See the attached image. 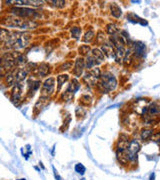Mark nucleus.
<instances>
[{
	"mask_svg": "<svg viewBox=\"0 0 160 180\" xmlns=\"http://www.w3.org/2000/svg\"><path fill=\"white\" fill-rule=\"evenodd\" d=\"M29 40H30V36H29V34L16 32V33L11 34L10 38L6 41V44H7L9 47H11V48L22 49L28 45Z\"/></svg>",
	"mask_w": 160,
	"mask_h": 180,
	"instance_id": "nucleus-1",
	"label": "nucleus"
},
{
	"mask_svg": "<svg viewBox=\"0 0 160 180\" xmlns=\"http://www.w3.org/2000/svg\"><path fill=\"white\" fill-rule=\"evenodd\" d=\"M2 24L7 27H16V28H22V29H28L32 28L35 26V23H32L31 21H27V20L21 19L18 17H8L6 19H3Z\"/></svg>",
	"mask_w": 160,
	"mask_h": 180,
	"instance_id": "nucleus-2",
	"label": "nucleus"
},
{
	"mask_svg": "<svg viewBox=\"0 0 160 180\" xmlns=\"http://www.w3.org/2000/svg\"><path fill=\"white\" fill-rule=\"evenodd\" d=\"M117 86V80L112 74H104L101 75V80L98 83V87L104 93L113 91Z\"/></svg>",
	"mask_w": 160,
	"mask_h": 180,
	"instance_id": "nucleus-3",
	"label": "nucleus"
},
{
	"mask_svg": "<svg viewBox=\"0 0 160 180\" xmlns=\"http://www.w3.org/2000/svg\"><path fill=\"white\" fill-rule=\"evenodd\" d=\"M140 151V144L136 140H131L127 147V154L129 161H136L137 160V153Z\"/></svg>",
	"mask_w": 160,
	"mask_h": 180,
	"instance_id": "nucleus-4",
	"label": "nucleus"
},
{
	"mask_svg": "<svg viewBox=\"0 0 160 180\" xmlns=\"http://www.w3.org/2000/svg\"><path fill=\"white\" fill-rule=\"evenodd\" d=\"M11 12L13 14L17 15L22 18H29V17H34L36 15V11L34 9L30 8H23V7H16L11 9Z\"/></svg>",
	"mask_w": 160,
	"mask_h": 180,
	"instance_id": "nucleus-5",
	"label": "nucleus"
},
{
	"mask_svg": "<svg viewBox=\"0 0 160 180\" xmlns=\"http://www.w3.org/2000/svg\"><path fill=\"white\" fill-rule=\"evenodd\" d=\"M54 87H55V79L53 77H50L48 79L45 80L43 83V87H42V93L41 96L43 97H48L49 95L53 93Z\"/></svg>",
	"mask_w": 160,
	"mask_h": 180,
	"instance_id": "nucleus-6",
	"label": "nucleus"
},
{
	"mask_svg": "<svg viewBox=\"0 0 160 180\" xmlns=\"http://www.w3.org/2000/svg\"><path fill=\"white\" fill-rule=\"evenodd\" d=\"M22 96V87L21 85L18 83L15 85V87L12 90V93H11V100L14 104H18V102L20 101Z\"/></svg>",
	"mask_w": 160,
	"mask_h": 180,
	"instance_id": "nucleus-7",
	"label": "nucleus"
},
{
	"mask_svg": "<svg viewBox=\"0 0 160 180\" xmlns=\"http://www.w3.org/2000/svg\"><path fill=\"white\" fill-rule=\"evenodd\" d=\"M6 3H13L15 5H33V6H39L44 3V1H37V0H17V1H6Z\"/></svg>",
	"mask_w": 160,
	"mask_h": 180,
	"instance_id": "nucleus-8",
	"label": "nucleus"
},
{
	"mask_svg": "<svg viewBox=\"0 0 160 180\" xmlns=\"http://www.w3.org/2000/svg\"><path fill=\"white\" fill-rule=\"evenodd\" d=\"M102 51L107 57L109 58H115V49L114 46L110 43H104L102 45Z\"/></svg>",
	"mask_w": 160,
	"mask_h": 180,
	"instance_id": "nucleus-9",
	"label": "nucleus"
},
{
	"mask_svg": "<svg viewBox=\"0 0 160 180\" xmlns=\"http://www.w3.org/2000/svg\"><path fill=\"white\" fill-rule=\"evenodd\" d=\"M145 51H146V46L143 42H140V41L135 42L134 43L135 55L138 56V57H142V56H144V54H145Z\"/></svg>",
	"mask_w": 160,
	"mask_h": 180,
	"instance_id": "nucleus-10",
	"label": "nucleus"
},
{
	"mask_svg": "<svg viewBox=\"0 0 160 180\" xmlns=\"http://www.w3.org/2000/svg\"><path fill=\"white\" fill-rule=\"evenodd\" d=\"M83 69H84V59L83 58H78L76 60L75 66H74V74L76 76H80L83 72Z\"/></svg>",
	"mask_w": 160,
	"mask_h": 180,
	"instance_id": "nucleus-11",
	"label": "nucleus"
},
{
	"mask_svg": "<svg viewBox=\"0 0 160 180\" xmlns=\"http://www.w3.org/2000/svg\"><path fill=\"white\" fill-rule=\"evenodd\" d=\"M148 113L151 116L159 115L160 114V104L158 102H153L148 106Z\"/></svg>",
	"mask_w": 160,
	"mask_h": 180,
	"instance_id": "nucleus-12",
	"label": "nucleus"
},
{
	"mask_svg": "<svg viewBox=\"0 0 160 180\" xmlns=\"http://www.w3.org/2000/svg\"><path fill=\"white\" fill-rule=\"evenodd\" d=\"M110 10H111V14L115 18H119L122 14V10L116 3H112L110 5Z\"/></svg>",
	"mask_w": 160,
	"mask_h": 180,
	"instance_id": "nucleus-13",
	"label": "nucleus"
},
{
	"mask_svg": "<svg viewBox=\"0 0 160 180\" xmlns=\"http://www.w3.org/2000/svg\"><path fill=\"white\" fill-rule=\"evenodd\" d=\"M92 54H93V57L94 59L96 60V62L98 63H101L103 61V59H104V54H103L102 51H100L99 49H93L92 50Z\"/></svg>",
	"mask_w": 160,
	"mask_h": 180,
	"instance_id": "nucleus-14",
	"label": "nucleus"
},
{
	"mask_svg": "<svg viewBox=\"0 0 160 180\" xmlns=\"http://www.w3.org/2000/svg\"><path fill=\"white\" fill-rule=\"evenodd\" d=\"M128 19H129L131 22H135V23H140L141 25H147V22L144 21L143 19L139 18L138 16H137V15L133 14V13H131V14L128 15Z\"/></svg>",
	"mask_w": 160,
	"mask_h": 180,
	"instance_id": "nucleus-15",
	"label": "nucleus"
},
{
	"mask_svg": "<svg viewBox=\"0 0 160 180\" xmlns=\"http://www.w3.org/2000/svg\"><path fill=\"white\" fill-rule=\"evenodd\" d=\"M37 71H38V75L39 76H45L49 71V66L47 64H44L43 63V64H41L38 67Z\"/></svg>",
	"mask_w": 160,
	"mask_h": 180,
	"instance_id": "nucleus-16",
	"label": "nucleus"
},
{
	"mask_svg": "<svg viewBox=\"0 0 160 180\" xmlns=\"http://www.w3.org/2000/svg\"><path fill=\"white\" fill-rule=\"evenodd\" d=\"M68 80V75L67 74H62V75L57 76V84H58V90L62 87V85L64 84L66 81Z\"/></svg>",
	"mask_w": 160,
	"mask_h": 180,
	"instance_id": "nucleus-17",
	"label": "nucleus"
},
{
	"mask_svg": "<svg viewBox=\"0 0 160 180\" xmlns=\"http://www.w3.org/2000/svg\"><path fill=\"white\" fill-rule=\"evenodd\" d=\"M152 135H153V131L151 129H144L141 132V138H142V140H147V139L151 138Z\"/></svg>",
	"mask_w": 160,
	"mask_h": 180,
	"instance_id": "nucleus-18",
	"label": "nucleus"
},
{
	"mask_svg": "<svg viewBox=\"0 0 160 180\" xmlns=\"http://www.w3.org/2000/svg\"><path fill=\"white\" fill-rule=\"evenodd\" d=\"M26 75H27L26 70H24V69H20V70H18L16 73V81L17 82H20L21 80L25 79Z\"/></svg>",
	"mask_w": 160,
	"mask_h": 180,
	"instance_id": "nucleus-19",
	"label": "nucleus"
},
{
	"mask_svg": "<svg viewBox=\"0 0 160 180\" xmlns=\"http://www.w3.org/2000/svg\"><path fill=\"white\" fill-rule=\"evenodd\" d=\"M1 41H3V42H6L7 40L10 38V36L11 34L9 33V31L8 30H6V29H4V28H2L1 29Z\"/></svg>",
	"mask_w": 160,
	"mask_h": 180,
	"instance_id": "nucleus-20",
	"label": "nucleus"
},
{
	"mask_svg": "<svg viewBox=\"0 0 160 180\" xmlns=\"http://www.w3.org/2000/svg\"><path fill=\"white\" fill-rule=\"evenodd\" d=\"M95 64H97V62H96V60L94 59V57H92V56H88V58H87V61H86L87 69L92 68V67H93Z\"/></svg>",
	"mask_w": 160,
	"mask_h": 180,
	"instance_id": "nucleus-21",
	"label": "nucleus"
},
{
	"mask_svg": "<svg viewBox=\"0 0 160 180\" xmlns=\"http://www.w3.org/2000/svg\"><path fill=\"white\" fill-rule=\"evenodd\" d=\"M71 35H72V37L78 39L81 35V29L78 28V27H73V28L71 29Z\"/></svg>",
	"mask_w": 160,
	"mask_h": 180,
	"instance_id": "nucleus-22",
	"label": "nucleus"
},
{
	"mask_svg": "<svg viewBox=\"0 0 160 180\" xmlns=\"http://www.w3.org/2000/svg\"><path fill=\"white\" fill-rule=\"evenodd\" d=\"M75 171L77 173H79V174L83 175L85 173V171H86V168L84 167V165H83V164L78 163V164H76V165H75Z\"/></svg>",
	"mask_w": 160,
	"mask_h": 180,
	"instance_id": "nucleus-23",
	"label": "nucleus"
},
{
	"mask_svg": "<svg viewBox=\"0 0 160 180\" xmlns=\"http://www.w3.org/2000/svg\"><path fill=\"white\" fill-rule=\"evenodd\" d=\"M106 31L109 33V34L115 35V33L117 32V28L114 24H108V25L106 26Z\"/></svg>",
	"mask_w": 160,
	"mask_h": 180,
	"instance_id": "nucleus-24",
	"label": "nucleus"
},
{
	"mask_svg": "<svg viewBox=\"0 0 160 180\" xmlns=\"http://www.w3.org/2000/svg\"><path fill=\"white\" fill-rule=\"evenodd\" d=\"M93 37H94V32L92 30H89L88 32H86V34H85L84 37H83V41L84 42H90Z\"/></svg>",
	"mask_w": 160,
	"mask_h": 180,
	"instance_id": "nucleus-25",
	"label": "nucleus"
},
{
	"mask_svg": "<svg viewBox=\"0 0 160 180\" xmlns=\"http://www.w3.org/2000/svg\"><path fill=\"white\" fill-rule=\"evenodd\" d=\"M90 51V47L88 45H82L79 47V52L81 54H87Z\"/></svg>",
	"mask_w": 160,
	"mask_h": 180,
	"instance_id": "nucleus-26",
	"label": "nucleus"
},
{
	"mask_svg": "<svg viewBox=\"0 0 160 180\" xmlns=\"http://www.w3.org/2000/svg\"><path fill=\"white\" fill-rule=\"evenodd\" d=\"M50 3H52V5L55 6V7H59V8H61L65 5L64 1H55V0H53V1H50Z\"/></svg>",
	"mask_w": 160,
	"mask_h": 180,
	"instance_id": "nucleus-27",
	"label": "nucleus"
},
{
	"mask_svg": "<svg viewBox=\"0 0 160 180\" xmlns=\"http://www.w3.org/2000/svg\"><path fill=\"white\" fill-rule=\"evenodd\" d=\"M150 139L154 141V142H160V132H158V133L153 134L152 137H151Z\"/></svg>",
	"mask_w": 160,
	"mask_h": 180,
	"instance_id": "nucleus-28",
	"label": "nucleus"
},
{
	"mask_svg": "<svg viewBox=\"0 0 160 180\" xmlns=\"http://www.w3.org/2000/svg\"><path fill=\"white\" fill-rule=\"evenodd\" d=\"M97 42L98 43H103L104 44V36H103L102 32H99L97 36Z\"/></svg>",
	"mask_w": 160,
	"mask_h": 180,
	"instance_id": "nucleus-29",
	"label": "nucleus"
},
{
	"mask_svg": "<svg viewBox=\"0 0 160 180\" xmlns=\"http://www.w3.org/2000/svg\"><path fill=\"white\" fill-rule=\"evenodd\" d=\"M71 63H65V64H63L62 66H60V71H63V70H67V69H69L71 67Z\"/></svg>",
	"mask_w": 160,
	"mask_h": 180,
	"instance_id": "nucleus-30",
	"label": "nucleus"
},
{
	"mask_svg": "<svg viewBox=\"0 0 160 180\" xmlns=\"http://www.w3.org/2000/svg\"><path fill=\"white\" fill-rule=\"evenodd\" d=\"M52 169H53V172H54V176H55V178H56V180H62V178H61V176H60L59 174H58V172H57V170L55 169V167H52Z\"/></svg>",
	"mask_w": 160,
	"mask_h": 180,
	"instance_id": "nucleus-31",
	"label": "nucleus"
},
{
	"mask_svg": "<svg viewBox=\"0 0 160 180\" xmlns=\"http://www.w3.org/2000/svg\"><path fill=\"white\" fill-rule=\"evenodd\" d=\"M154 177H155V174H152L151 177H150V180H154Z\"/></svg>",
	"mask_w": 160,
	"mask_h": 180,
	"instance_id": "nucleus-32",
	"label": "nucleus"
},
{
	"mask_svg": "<svg viewBox=\"0 0 160 180\" xmlns=\"http://www.w3.org/2000/svg\"><path fill=\"white\" fill-rule=\"evenodd\" d=\"M18 180H25V179H18Z\"/></svg>",
	"mask_w": 160,
	"mask_h": 180,
	"instance_id": "nucleus-33",
	"label": "nucleus"
},
{
	"mask_svg": "<svg viewBox=\"0 0 160 180\" xmlns=\"http://www.w3.org/2000/svg\"><path fill=\"white\" fill-rule=\"evenodd\" d=\"M81 180H85V179H81Z\"/></svg>",
	"mask_w": 160,
	"mask_h": 180,
	"instance_id": "nucleus-34",
	"label": "nucleus"
}]
</instances>
